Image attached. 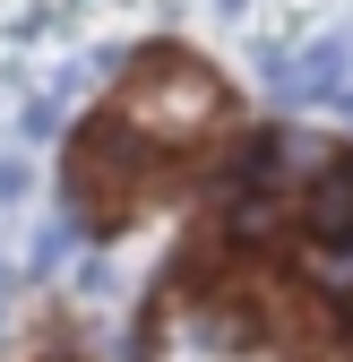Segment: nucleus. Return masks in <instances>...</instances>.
Wrapping results in <instances>:
<instances>
[{"label": "nucleus", "instance_id": "2", "mask_svg": "<svg viewBox=\"0 0 353 362\" xmlns=\"http://www.w3.org/2000/svg\"><path fill=\"white\" fill-rule=\"evenodd\" d=\"M276 78H293V95H311V104H336L345 95V43H319L301 69H276Z\"/></svg>", "mask_w": 353, "mask_h": 362}, {"label": "nucleus", "instance_id": "1", "mask_svg": "<svg viewBox=\"0 0 353 362\" xmlns=\"http://www.w3.org/2000/svg\"><path fill=\"white\" fill-rule=\"evenodd\" d=\"M225 112H233L225 78L198 69V61H181V52H147V61H138V78H129V86H121V104H112V121H121L138 147H155V156L198 147Z\"/></svg>", "mask_w": 353, "mask_h": 362}]
</instances>
